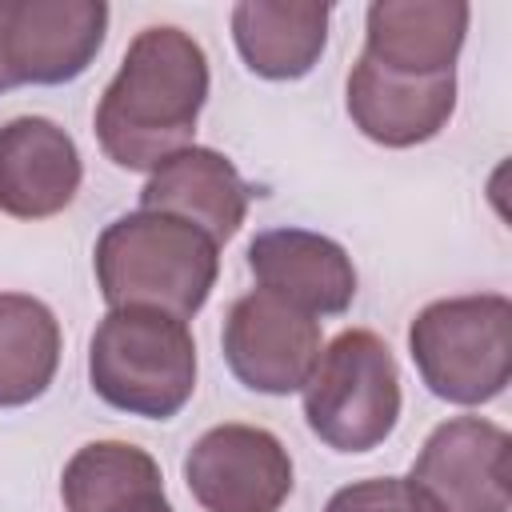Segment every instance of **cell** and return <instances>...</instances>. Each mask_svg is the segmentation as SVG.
Here are the masks:
<instances>
[{
    "label": "cell",
    "instance_id": "obj_1",
    "mask_svg": "<svg viewBox=\"0 0 512 512\" xmlns=\"http://www.w3.org/2000/svg\"><path fill=\"white\" fill-rule=\"evenodd\" d=\"M208 100V56L176 24H152L128 44L96 104V140L128 172H152L192 148Z\"/></svg>",
    "mask_w": 512,
    "mask_h": 512
},
{
    "label": "cell",
    "instance_id": "obj_2",
    "mask_svg": "<svg viewBox=\"0 0 512 512\" xmlns=\"http://www.w3.org/2000/svg\"><path fill=\"white\" fill-rule=\"evenodd\" d=\"M92 264L108 308H156L188 320L216 284L220 244L188 220L140 208L100 232Z\"/></svg>",
    "mask_w": 512,
    "mask_h": 512
},
{
    "label": "cell",
    "instance_id": "obj_3",
    "mask_svg": "<svg viewBox=\"0 0 512 512\" xmlns=\"http://www.w3.org/2000/svg\"><path fill=\"white\" fill-rule=\"evenodd\" d=\"M92 392L128 416L168 420L196 392V340L156 308H112L88 344Z\"/></svg>",
    "mask_w": 512,
    "mask_h": 512
},
{
    "label": "cell",
    "instance_id": "obj_4",
    "mask_svg": "<svg viewBox=\"0 0 512 512\" xmlns=\"http://www.w3.org/2000/svg\"><path fill=\"white\" fill-rule=\"evenodd\" d=\"M408 352L432 396L488 404L512 376V300L500 292L432 300L408 328Z\"/></svg>",
    "mask_w": 512,
    "mask_h": 512
},
{
    "label": "cell",
    "instance_id": "obj_5",
    "mask_svg": "<svg viewBox=\"0 0 512 512\" xmlns=\"http://www.w3.org/2000/svg\"><path fill=\"white\" fill-rule=\"evenodd\" d=\"M304 420L336 452H372L400 420V368L368 328H344L304 380Z\"/></svg>",
    "mask_w": 512,
    "mask_h": 512
},
{
    "label": "cell",
    "instance_id": "obj_6",
    "mask_svg": "<svg viewBox=\"0 0 512 512\" xmlns=\"http://www.w3.org/2000/svg\"><path fill=\"white\" fill-rule=\"evenodd\" d=\"M184 484L204 512H280L292 496V456L268 428L216 424L188 448Z\"/></svg>",
    "mask_w": 512,
    "mask_h": 512
},
{
    "label": "cell",
    "instance_id": "obj_7",
    "mask_svg": "<svg viewBox=\"0 0 512 512\" xmlns=\"http://www.w3.org/2000/svg\"><path fill=\"white\" fill-rule=\"evenodd\" d=\"M108 32L104 0H0V52L12 84H68Z\"/></svg>",
    "mask_w": 512,
    "mask_h": 512
},
{
    "label": "cell",
    "instance_id": "obj_8",
    "mask_svg": "<svg viewBox=\"0 0 512 512\" xmlns=\"http://www.w3.org/2000/svg\"><path fill=\"white\" fill-rule=\"evenodd\" d=\"M508 432L484 416H452L424 440L408 484L432 512H508Z\"/></svg>",
    "mask_w": 512,
    "mask_h": 512
},
{
    "label": "cell",
    "instance_id": "obj_9",
    "mask_svg": "<svg viewBox=\"0 0 512 512\" xmlns=\"http://www.w3.org/2000/svg\"><path fill=\"white\" fill-rule=\"evenodd\" d=\"M220 344L232 376L244 388L288 396L304 388L320 356V324L316 316L256 288L228 308Z\"/></svg>",
    "mask_w": 512,
    "mask_h": 512
},
{
    "label": "cell",
    "instance_id": "obj_10",
    "mask_svg": "<svg viewBox=\"0 0 512 512\" xmlns=\"http://www.w3.org/2000/svg\"><path fill=\"white\" fill-rule=\"evenodd\" d=\"M248 268L260 292H272L308 316H340L356 300L352 256L332 236L308 228L256 232L248 244Z\"/></svg>",
    "mask_w": 512,
    "mask_h": 512
},
{
    "label": "cell",
    "instance_id": "obj_11",
    "mask_svg": "<svg viewBox=\"0 0 512 512\" xmlns=\"http://www.w3.org/2000/svg\"><path fill=\"white\" fill-rule=\"evenodd\" d=\"M84 164L76 140L48 116H16L0 128V212L48 220L76 200Z\"/></svg>",
    "mask_w": 512,
    "mask_h": 512
},
{
    "label": "cell",
    "instance_id": "obj_12",
    "mask_svg": "<svg viewBox=\"0 0 512 512\" xmlns=\"http://www.w3.org/2000/svg\"><path fill=\"white\" fill-rule=\"evenodd\" d=\"M452 112H456V72L400 76L368 56H360L348 72V116L368 140L384 148H412L440 136Z\"/></svg>",
    "mask_w": 512,
    "mask_h": 512
},
{
    "label": "cell",
    "instance_id": "obj_13",
    "mask_svg": "<svg viewBox=\"0 0 512 512\" xmlns=\"http://www.w3.org/2000/svg\"><path fill=\"white\" fill-rule=\"evenodd\" d=\"M140 208L188 220L216 244H228L248 216V184L228 156L192 144L148 172V184L140 188Z\"/></svg>",
    "mask_w": 512,
    "mask_h": 512
},
{
    "label": "cell",
    "instance_id": "obj_14",
    "mask_svg": "<svg viewBox=\"0 0 512 512\" xmlns=\"http://www.w3.org/2000/svg\"><path fill=\"white\" fill-rule=\"evenodd\" d=\"M472 8L460 0H376L364 16V56L400 76L452 72Z\"/></svg>",
    "mask_w": 512,
    "mask_h": 512
},
{
    "label": "cell",
    "instance_id": "obj_15",
    "mask_svg": "<svg viewBox=\"0 0 512 512\" xmlns=\"http://www.w3.org/2000/svg\"><path fill=\"white\" fill-rule=\"evenodd\" d=\"M328 4L316 0H244L232 8V36L244 64L264 80H300L328 44Z\"/></svg>",
    "mask_w": 512,
    "mask_h": 512
},
{
    "label": "cell",
    "instance_id": "obj_16",
    "mask_svg": "<svg viewBox=\"0 0 512 512\" xmlns=\"http://www.w3.org/2000/svg\"><path fill=\"white\" fill-rule=\"evenodd\" d=\"M60 496L68 512H176L164 496L160 464L128 440H92L64 464Z\"/></svg>",
    "mask_w": 512,
    "mask_h": 512
},
{
    "label": "cell",
    "instance_id": "obj_17",
    "mask_svg": "<svg viewBox=\"0 0 512 512\" xmlns=\"http://www.w3.org/2000/svg\"><path fill=\"white\" fill-rule=\"evenodd\" d=\"M60 368V324L24 292H0V408L32 404Z\"/></svg>",
    "mask_w": 512,
    "mask_h": 512
},
{
    "label": "cell",
    "instance_id": "obj_18",
    "mask_svg": "<svg viewBox=\"0 0 512 512\" xmlns=\"http://www.w3.org/2000/svg\"><path fill=\"white\" fill-rule=\"evenodd\" d=\"M324 512H432V504L400 476H380V480H356L332 492Z\"/></svg>",
    "mask_w": 512,
    "mask_h": 512
},
{
    "label": "cell",
    "instance_id": "obj_19",
    "mask_svg": "<svg viewBox=\"0 0 512 512\" xmlns=\"http://www.w3.org/2000/svg\"><path fill=\"white\" fill-rule=\"evenodd\" d=\"M8 88H16V84H12L8 68H4V52H0V92H8Z\"/></svg>",
    "mask_w": 512,
    "mask_h": 512
}]
</instances>
